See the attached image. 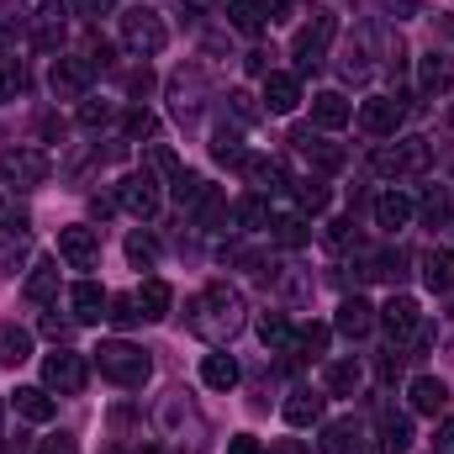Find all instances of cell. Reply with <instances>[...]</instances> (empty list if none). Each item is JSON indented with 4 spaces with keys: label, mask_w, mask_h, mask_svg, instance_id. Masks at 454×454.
I'll list each match as a JSON object with an SVG mask.
<instances>
[{
    "label": "cell",
    "mask_w": 454,
    "mask_h": 454,
    "mask_svg": "<svg viewBox=\"0 0 454 454\" xmlns=\"http://www.w3.org/2000/svg\"><path fill=\"white\" fill-rule=\"evenodd\" d=\"M185 323H191V333L207 343H232L243 333V323H248V307H243V296L227 286V280H212L207 291H196V301L185 307Z\"/></svg>",
    "instance_id": "1"
},
{
    "label": "cell",
    "mask_w": 454,
    "mask_h": 454,
    "mask_svg": "<svg viewBox=\"0 0 454 454\" xmlns=\"http://www.w3.org/2000/svg\"><path fill=\"white\" fill-rule=\"evenodd\" d=\"M96 364H101V375H106L112 386H121V391H137V386H148V375H153V359L127 339L101 343V348H96Z\"/></svg>",
    "instance_id": "2"
},
{
    "label": "cell",
    "mask_w": 454,
    "mask_h": 454,
    "mask_svg": "<svg viewBox=\"0 0 454 454\" xmlns=\"http://www.w3.org/2000/svg\"><path fill=\"white\" fill-rule=\"evenodd\" d=\"M121 48L137 53V59L164 53V48H169V27H164V16L148 11V5H132V11L121 16Z\"/></svg>",
    "instance_id": "3"
},
{
    "label": "cell",
    "mask_w": 454,
    "mask_h": 454,
    "mask_svg": "<svg viewBox=\"0 0 454 454\" xmlns=\"http://www.w3.org/2000/svg\"><path fill=\"white\" fill-rule=\"evenodd\" d=\"M333 37H339V16H328V11H312V21H307V27L296 32V43H291V59H296V69H301V74H312V69L328 59Z\"/></svg>",
    "instance_id": "4"
},
{
    "label": "cell",
    "mask_w": 454,
    "mask_h": 454,
    "mask_svg": "<svg viewBox=\"0 0 454 454\" xmlns=\"http://www.w3.org/2000/svg\"><path fill=\"white\" fill-rule=\"evenodd\" d=\"M48 175H53V159H48L43 148H27V143L0 148V180H5V185H16V191H37Z\"/></svg>",
    "instance_id": "5"
},
{
    "label": "cell",
    "mask_w": 454,
    "mask_h": 454,
    "mask_svg": "<svg viewBox=\"0 0 454 454\" xmlns=\"http://www.w3.org/2000/svg\"><path fill=\"white\" fill-rule=\"evenodd\" d=\"M370 164H375V175H423L428 164H434V148H428V137H396L391 148H375L370 153Z\"/></svg>",
    "instance_id": "6"
},
{
    "label": "cell",
    "mask_w": 454,
    "mask_h": 454,
    "mask_svg": "<svg viewBox=\"0 0 454 454\" xmlns=\"http://www.w3.org/2000/svg\"><path fill=\"white\" fill-rule=\"evenodd\" d=\"M85 380H90L85 354H74V348H53V354L43 359V386H48V391H59V396H80Z\"/></svg>",
    "instance_id": "7"
},
{
    "label": "cell",
    "mask_w": 454,
    "mask_h": 454,
    "mask_svg": "<svg viewBox=\"0 0 454 454\" xmlns=\"http://www.w3.org/2000/svg\"><path fill=\"white\" fill-rule=\"evenodd\" d=\"M402 121H407V101H396V96H370V101L359 106V127H364L370 137H396Z\"/></svg>",
    "instance_id": "8"
},
{
    "label": "cell",
    "mask_w": 454,
    "mask_h": 454,
    "mask_svg": "<svg viewBox=\"0 0 454 454\" xmlns=\"http://www.w3.org/2000/svg\"><path fill=\"white\" fill-rule=\"evenodd\" d=\"M116 201H121V212H132L137 223H148L153 212H159V180L143 169V175H127L121 185H116Z\"/></svg>",
    "instance_id": "9"
},
{
    "label": "cell",
    "mask_w": 454,
    "mask_h": 454,
    "mask_svg": "<svg viewBox=\"0 0 454 454\" xmlns=\"http://www.w3.org/2000/svg\"><path fill=\"white\" fill-rule=\"evenodd\" d=\"M90 80H96V69L85 59H53V69H48V85L59 101H80L90 90Z\"/></svg>",
    "instance_id": "10"
},
{
    "label": "cell",
    "mask_w": 454,
    "mask_h": 454,
    "mask_svg": "<svg viewBox=\"0 0 454 454\" xmlns=\"http://www.w3.org/2000/svg\"><path fill=\"white\" fill-rule=\"evenodd\" d=\"M59 259L74 264V270H96V264H101V238H96V227H64V232H59Z\"/></svg>",
    "instance_id": "11"
},
{
    "label": "cell",
    "mask_w": 454,
    "mask_h": 454,
    "mask_svg": "<svg viewBox=\"0 0 454 454\" xmlns=\"http://www.w3.org/2000/svg\"><path fill=\"white\" fill-rule=\"evenodd\" d=\"M375 323H380L391 339H412V333H418V323H423V312H418V301H412V296H391V301L375 312Z\"/></svg>",
    "instance_id": "12"
},
{
    "label": "cell",
    "mask_w": 454,
    "mask_h": 454,
    "mask_svg": "<svg viewBox=\"0 0 454 454\" xmlns=\"http://www.w3.org/2000/svg\"><path fill=\"white\" fill-rule=\"evenodd\" d=\"M291 143H296V148H301L317 169H328V175H333V169H343V148H339V143H328L317 127H296V132H291Z\"/></svg>",
    "instance_id": "13"
},
{
    "label": "cell",
    "mask_w": 454,
    "mask_h": 454,
    "mask_svg": "<svg viewBox=\"0 0 454 454\" xmlns=\"http://www.w3.org/2000/svg\"><path fill=\"white\" fill-rule=\"evenodd\" d=\"M27 37H32V48H37V53H59V48H64V37H69L64 11H59V5L37 11V16H32V27H27Z\"/></svg>",
    "instance_id": "14"
},
{
    "label": "cell",
    "mask_w": 454,
    "mask_h": 454,
    "mask_svg": "<svg viewBox=\"0 0 454 454\" xmlns=\"http://www.w3.org/2000/svg\"><path fill=\"white\" fill-rule=\"evenodd\" d=\"M238 175H243V180H248V185H254L259 196H264V191H270V196H275V191H286V164H280V159L248 153V159L238 164Z\"/></svg>",
    "instance_id": "15"
},
{
    "label": "cell",
    "mask_w": 454,
    "mask_h": 454,
    "mask_svg": "<svg viewBox=\"0 0 454 454\" xmlns=\"http://www.w3.org/2000/svg\"><path fill=\"white\" fill-rule=\"evenodd\" d=\"M296 106H301V80L270 69V74H264V112L286 116V112H296Z\"/></svg>",
    "instance_id": "16"
},
{
    "label": "cell",
    "mask_w": 454,
    "mask_h": 454,
    "mask_svg": "<svg viewBox=\"0 0 454 454\" xmlns=\"http://www.w3.org/2000/svg\"><path fill=\"white\" fill-rule=\"evenodd\" d=\"M106 291L96 286V280H80L74 291H69V312H74V323H101L106 317Z\"/></svg>",
    "instance_id": "17"
},
{
    "label": "cell",
    "mask_w": 454,
    "mask_h": 454,
    "mask_svg": "<svg viewBox=\"0 0 454 454\" xmlns=\"http://www.w3.org/2000/svg\"><path fill=\"white\" fill-rule=\"evenodd\" d=\"M407 396H412V412H423V418H439V412L450 407V386H444L439 375H418Z\"/></svg>",
    "instance_id": "18"
},
{
    "label": "cell",
    "mask_w": 454,
    "mask_h": 454,
    "mask_svg": "<svg viewBox=\"0 0 454 454\" xmlns=\"http://www.w3.org/2000/svg\"><path fill=\"white\" fill-rule=\"evenodd\" d=\"M333 328H339L343 339H364V333L375 328V307H370L364 296H348V301H339V317H333Z\"/></svg>",
    "instance_id": "19"
},
{
    "label": "cell",
    "mask_w": 454,
    "mask_h": 454,
    "mask_svg": "<svg viewBox=\"0 0 454 454\" xmlns=\"http://www.w3.org/2000/svg\"><path fill=\"white\" fill-rule=\"evenodd\" d=\"M348 116H354V106L343 101L339 90L312 96V127H317V132H339V127H348Z\"/></svg>",
    "instance_id": "20"
},
{
    "label": "cell",
    "mask_w": 454,
    "mask_h": 454,
    "mask_svg": "<svg viewBox=\"0 0 454 454\" xmlns=\"http://www.w3.org/2000/svg\"><path fill=\"white\" fill-rule=\"evenodd\" d=\"M412 196H402V191H380L375 196V223L386 227V232H402V227L412 223Z\"/></svg>",
    "instance_id": "21"
},
{
    "label": "cell",
    "mask_w": 454,
    "mask_h": 454,
    "mask_svg": "<svg viewBox=\"0 0 454 454\" xmlns=\"http://www.w3.org/2000/svg\"><path fill=\"white\" fill-rule=\"evenodd\" d=\"M418 85H423L428 96L454 90V59L450 53H423V64H418Z\"/></svg>",
    "instance_id": "22"
},
{
    "label": "cell",
    "mask_w": 454,
    "mask_h": 454,
    "mask_svg": "<svg viewBox=\"0 0 454 454\" xmlns=\"http://www.w3.org/2000/svg\"><path fill=\"white\" fill-rule=\"evenodd\" d=\"M423 286H428L434 296L454 291V248H428V254H423Z\"/></svg>",
    "instance_id": "23"
},
{
    "label": "cell",
    "mask_w": 454,
    "mask_h": 454,
    "mask_svg": "<svg viewBox=\"0 0 454 454\" xmlns=\"http://www.w3.org/2000/svg\"><path fill=\"white\" fill-rule=\"evenodd\" d=\"M53 296H59V264H53V259H37V264H32V275H27V301L48 307Z\"/></svg>",
    "instance_id": "24"
},
{
    "label": "cell",
    "mask_w": 454,
    "mask_h": 454,
    "mask_svg": "<svg viewBox=\"0 0 454 454\" xmlns=\"http://www.w3.org/2000/svg\"><path fill=\"white\" fill-rule=\"evenodd\" d=\"M137 296V312H143V323H159V317H169V301H175V291L164 286V280H143V291H132Z\"/></svg>",
    "instance_id": "25"
},
{
    "label": "cell",
    "mask_w": 454,
    "mask_h": 454,
    "mask_svg": "<svg viewBox=\"0 0 454 454\" xmlns=\"http://www.w3.org/2000/svg\"><path fill=\"white\" fill-rule=\"evenodd\" d=\"M16 412H21L27 423H48V418L59 412V402L48 396V386H21V391H16Z\"/></svg>",
    "instance_id": "26"
},
{
    "label": "cell",
    "mask_w": 454,
    "mask_h": 454,
    "mask_svg": "<svg viewBox=\"0 0 454 454\" xmlns=\"http://www.w3.org/2000/svg\"><path fill=\"white\" fill-rule=\"evenodd\" d=\"M286 423H291V428H312V423H323V396H317V391H291V402H286Z\"/></svg>",
    "instance_id": "27"
},
{
    "label": "cell",
    "mask_w": 454,
    "mask_h": 454,
    "mask_svg": "<svg viewBox=\"0 0 454 454\" xmlns=\"http://www.w3.org/2000/svg\"><path fill=\"white\" fill-rule=\"evenodd\" d=\"M259 339H264V348H275V354H291L296 348V328L286 323V312H264L259 317Z\"/></svg>",
    "instance_id": "28"
},
{
    "label": "cell",
    "mask_w": 454,
    "mask_h": 454,
    "mask_svg": "<svg viewBox=\"0 0 454 454\" xmlns=\"http://www.w3.org/2000/svg\"><path fill=\"white\" fill-rule=\"evenodd\" d=\"M323 386H328L333 396H354V391L364 386V370H359L354 359H333V364L323 370Z\"/></svg>",
    "instance_id": "29"
},
{
    "label": "cell",
    "mask_w": 454,
    "mask_h": 454,
    "mask_svg": "<svg viewBox=\"0 0 454 454\" xmlns=\"http://www.w3.org/2000/svg\"><path fill=\"white\" fill-rule=\"evenodd\" d=\"M412 450V423L396 412H380V454H407Z\"/></svg>",
    "instance_id": "30"
},
{
    "label": "cell",
    "mask_w": 454,
    "mask_h": 454,
    "mask_svg": "<svg viewBox=\"0 0 454 454\" xmlns=\"http://www.w3.org/2000/svg\"><path fill=\"white\" fill-rule=\"evenodd\" d=\"M201 380H207L212 391H232V386H238V359H232V354H207V359H201Z\"/></svg>",
    "instance_id": "31"
},
{
    "label": "cell",
    "mask_w": 454,
    "mask_h": 454,
    "mask_svg": "<svg viewBox=\"0 0 454 454\" xmlns=\"http://www.w3.org/2000/svg\"><path fill=\"white\" fill-rule=\"evenodd\" d=\"M227 21H232L243 37H259L270 16H264V5H259V0H232V5H227Z\"/></svg>",
    "instance_id": "32"
},
{
    "label": "cell",
    "mask_w": 454,
    "mask_h": 454,
    "mask_svg": "<svg viewBox=\"0 0 454 454\" xmlns=\"http://www.w3.org/2000/svg\"><path fill=\"white\" fill-rule=\"evenodd\" d=\"M27 354H32V333H27V328H16V323H0V364H11V370H16Z\"/></svg>",
    "instance_id": "33"
},
{
    "label": "cell",
    "mask_w": 454,
    "mask_h": 454,
    "mask_svg": "<svg viewBox=\"0 0 454 454\" xmlns=\"http://www.w3.org/2000/svg\"><path fill=\"white\" fill-rule=\"evenodd\" d=\"M270 238H275L280 248H301V243L312 238V227H307L301 212H291V217H275V223H270Z\"/></svg>",
    "instance_id": "34"
},
{
    "label": "cell",
    "mask_w": 454,
    "mask_h": 454,
    "mask_svg": "<svg viewBox=\"0 0 454 454\" xmlns=\"http://www.w3.org/2000/svg\"><path fill=\"white\" fill-rule=\"evenodd\" d=\"M27 96V64L21 59H0V106Z\"/></svg>",
    "instance_id": "35"
},
{
    "label": "cell",
    "mask_w": 454,
    "mask_h": 454,
    "mask_svg": "<svg viewBox=\"0 0 454 454\" xmlns=\"http://www.w3.org/2000/svg\"><path fill=\"white\" fill-rule=\"evenodd\" d=\"M207 191H212V185H207V180H201V175H191V169H180V175H175V180H169V196H175V201H180V207H185V212H191V207H196V201H201V196H207Z\"/></svg>",
    "instance_id": "36"
},
{
    "label": "cell",
    "mask_w": 454,
    "mask_h": 454,
    "mask_svg": "<svg viewBox=\"0 0 454 454\" xmlns=\"http://www.w3.org/2000/svg\"><path fill=\"white\" fill-rule=\"evenodd\" d=\"M27 27H32V16H27L16 0H0V48H5V43H16Z\"/></svg>",
    "instance_id": "37"
},
{
    "label": "cell",
    "mask_w": 454,
    "mask_h": 454,
    "mask_svg": "<svg viewBox=\"0 0 454 454\" xmlns=\"http://www.w3.org/2000/svg\"><path fill=\"white\" fill-rule=\"evenodd\" d=\"M354 444H359L354 423H328L323 428V454H354Z\"/></svg>",
    "instance_id": "38"
},
{
    "label": "cell",
    "mask_w": 454,
    "mask_h": 454,
    "mask_svg": "<svg viewBox=\"0 0 454 454\" xmlns=\"http://www.w3.org/2000/svg\"><path fill=\"white\" fill-rule=\"evenodd\" d=\"M232 217L243 227H270V201H264V196H243V201L232 207Z\"/></svg>",
    "instance_id": "39"
},
{
    "label": "cell",
    "mask_w": 454,
    "mask_h": 454,
    "mask_svg": "<svg viewBox=\"0 0 454 454\" xmlns=\"http://www.w3.org/2000/svg\"><path fill=\"white\" fill-rule=\"evenodd\" d=\"M212 153H217V164H243L248 153H243V143H238V132H227V127H217V137H212Z\"/></svg>",
    "instance_id": "40"
},
{
    "label": "cell",
    "mask_w": 454,
    "mask_h": 454,
    "mask_svg": "<svg viewBox=\"0 0 454 454\" xmlns=\"http://www.w3.org/2000/svg\"><path fill=\"white\" fill-rule=\"evenodd\" d=\"M296 201H301V212L317 217V212H328V185H323V180H301V185H296Z\"/></svg>",
    "instance_id": "41"
},
{
    "label": "cell",
    "mask_w": 454,
    "mask_h": 454,
    "mask_svg": "<svg viewBox=\"0 0 454 454\" xmlns=\"http://www.w3.org/2000/svg\"><path fill=\"white\" fill-rule=\"evenodd\" d=\"M106 317H112L116 328H132V323H143V312H137V296H112V301H106Z\"/></svg>",
    "instance_id": "42"
},
{
    "label": "cell",
    "mask_w": 454,
    "mask_h": 454,
    "mask_svg": "<svg viewBox=\"0 0 454 454\" xmlns=\"http://www.w3.org/2000/svg\"><path fill=\"white\" fill-rule=\"evenodd\" d=\"M418 212H423V223H428V227L450 223V196H444V191H428V196H423V207H418Z\"/></svg>",
    "instance_id": "43"
},
{
    "label": "cell",
    "mask_w": 454,
    "mask_h": 454,
    "mask_svg": "<svg viewBox=\"0 0 454 454\" xmlns=\"http://www.w3.org/2000/svg\"><path fill=\"white\" fill-rule=\"evenodd\" d=\"M328 248H359V227H354V217H339V223L328 227Z\"/></svg>",
    "instance_id": "44"
},
{
    "label": "cell",
    "mask_w": 454,
    "mask_h": 454,
    "mask_svg": "<svg viewBox=\"0 0 454 454\" xmlns=\"http://www.w3.org/2000/svg\"><path fill=\"white\" fill-rule=\"evenodd\" d=\"M127 259H132V264H153V259H159V243H153L148 232H132V238H127Z\"/></svg>",
    "instance_id": "45"
},
{
    "label": "cell",
    "mask_w": 454,
    "mask_h": 454,
    "mask_svg": "<svg viewBox=\"0 0 454 454\" xmlns=\"http://www.w3.org/2000/svg\"><path fill=\"white\" fill-rule=\"evenodd\" d=\"M148 164H153L164 180H175V175H180V159H175V148H164V143H153V148H148Z\"/></svg>",
    "instance_id": "46"
},
{
    "label": "cell",
    "mask_w": 454,
    "mask_h": 454,
    "mask_svg": "<svg viewBox=\"0 0 454 454\" xmlns=\"http://www.w3.org/2000/svg\"><path fill=\"white\" fill-rule=\"evenodd\" d=\"M328 339H333V333H328L323 323H307V328L296 333V348H307V354H323V348H328Z\"/></svg>",
    "instance_id": "47"
},
{
    "label": "cell",
    "mask_w": 454,
    "mask_h": 454,
    "mask_svg": "<svg viewBox=\"0 0 454 454\" xmlns=\"http://www.w3.org/2000/svg\"><path fill=\"white\" fill-rule=\"evenodd\" d=\"M112 116H116L112 101H85V106H80V127H106Z\"/></svg>",
    "instance_id": "48"
},
{
    "label": "cell",
    "mask_w": 454,
    "mask_h": 454,
    "mask_svg": "<svg viewBox=\"0 0 454 454\" xmlns=\"http://www.w3.org/2000/svg\"><path fill=\"white\" fill-rule=\"evenodd\" d=\"M121 127H127V137H153V127H159V121H153V112H143V106H137V112L121 116Z\"/></svg>",
    "instance_id": "49"
},
{
    "label": "cell",
    "mask_w": 454,
    "mask_h": 454,
    "mask_svg": "<svg viewBox=\"0 0 454 454\" xmlns=\"http://www.w3.org/2000/svg\"><path fill=\"white\" fill-rule=\"evenodd\" d=\"M0 227H5L11 238H27V232H32V217H27L21 207H5V212H0Z\"/></svg>",
    "instance_id": "50"
},
{
    "label": "cell",
    "mask_w": 454,
    "mask_h": 454,
    "mask_svg": "<svg viewBox=\"0 0 454 454\" xmlns=\"http://www.w3.org/2000/svg\"><path fill=\"white\" fill-rule=\"evenodd\" d=\"M43 333H48L53 343H64L69 333H74V323H69V317H59V312H48V317H43Z\"/></svg>",
    "instance_id": "51"
},
{
    "label": "cell",
    "mask_w": 454,
    "mask_h": 454,
    "mask_svg": "<svg viewBox=\"0 0 454 454\" xmlns=\"http://www.w3.org/2000/svg\"><path fill=\"white\" fill-rule=\"evenodd\" d=\"M106 11H116V0H74V16H85V21H101Z\"/></svg>",
    "instance_id": "52"
},
{
    "label": "cell",
    "mask_w": 454,
    "mask_h": 454,
    "mask_svg": "<svg viewBox=\"0 0 454 454\" xmlns=\"http://www.w3.org/2000/svg\"><path fill=\"white\" fill-rule=\"evenodd\" d=\"M37 454H80V444H74L69 434H53V439H43V444H37Z\"/></svg>",
    "instance_id": "53"
},
{
    "label": "cell",
    "mask_w": 454,
    "mask_h": 454,
    "mask_svg": "<svg viewBox=\"0 0 454 454\" xmlns=\"http://www.w3.org/2000/svg\"><path fill=\"white\" fill-rule=\"evenodd\" d=\"M434 454H454V418L439 423V434H434Z\"/></svg>",
    "instance_id": "54"
},
{
    "label": "cell",
    "mask_w": 454,
    "mask_h": 454,
    "mask_svg": "<svg viewBox=\"0 0 454 454\" xmlns=\"http://www.w3.org/2000/svg\"><path fill=\"white\" fill-rule=\"evenodd\" d=\"M243 64H248V74H270V53H264V48H254Z\"/></svg>",
    "instance_id": "55"
},
{
    "label": "cell",
    "mask_w": 454,
    "mask_h": 454,
    "mask_svg": "<svg viewBox=\"0 0 454 454\" xmlns=\"http://www.w3.org/2000/svg\"><path fill=\"white\" fill-rule=\"evenodd\" d=\"M127 90H132V96H148V90H153V74H148V69H137V74L127 80Z\"/></svg>",
    "instance_id": "56"
},
{
    "label": "cell",
    "mask_w": 454,
    "mask_h": 454,
    "mask_svg": "<svg viewBox=\"0 0 454 454\" xmlns=\"http://www.w3.org/2000/svg\"><path fill=\"white\" fill-rule=\"evenodd\" d=\"M270 454H312V450H307L301 439H275V444H270Z\"/></svg>",
    "instance_id": "57"
},
{
    "label": "cell",
    "mask_w": 454,
    "mask_h": 454,
    "mask_svg": "<svg viewBox=\"0 0 454 454\" xmlns=\"http://www.w3.org/2000/svg\"><path fill=\"white\" fill-rule=\"evenodd\" d=\"M227 454H259V439H248V434H238V439L227 444Z\"/></svg>",
    "instance_id": "58"
},
{
    "label": "cell",
    "mask_w": 454,
    "mask_h": 454,
    "mask_svg": "<svg viewBox=\"0 0 454 454\" xmlns=\"http://www.w3.org/2000/svg\"><path fill=\"white\" fill-rule=\"evenodd\" d=\"M259 5H264V16H270V21H275V16H286V11H291V0H259Z\"/></svg>",
    "instance_id": "59"
},
{
    "label": "cell",
    "mask_w": 454,
    "mask_h": 454,
    "mask_svg": "<svg viewBox=\"0 0 454 454\" xmlns=\"http://www.w3.org/2000/svg\"><path fill=\"white\" fill-rule=\"evenodd\" d=\"M207 5H223V0H191V11H207Z\"/></svg>",
    "instance_id": "60"
},
{
    "label": "cell",
    "mask_w": 454,
    "mask_h": 454,
    "mask_svg": "<svg viewBox=\"0 0 454 454\" xmlns=\"http://www.w3.org/2000/svg\"><path fill=\"white\" fill-rule=\"evenodd\" d=\"M137 454H164V450H153V444H148V450H137Z\"/></svg>",
    "instance_id": "61"
},
{
    "label": "cell",
    "mask_w": 454,
    "mask_h": 454,
    "mask_svg": "<svg viewBox=\"0 0 454 454\" xmlns=\"http://www.w3.org/2000/svg\"><path fill=\"white\" fill-rule=\"evenodd\" d=\"M0 418H5V396H0Z\"/></svg>",
    "instance_id": "62"
}]
</instances>
